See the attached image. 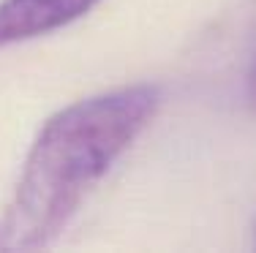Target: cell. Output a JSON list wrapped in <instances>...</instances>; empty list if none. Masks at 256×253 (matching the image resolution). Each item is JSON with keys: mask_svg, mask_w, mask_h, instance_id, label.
<instances>
[{"mask_svg": "<svg viewBox=\"0 0 256 253\" xmlns=\"http://www.w3.org/2000/svg\"><path fill=\"white\" fill-rule=\"evenodd\" d=\"M248 104L256 109V60L251 65V74H248Z\"/></svg>", "mask_w": 256, "mask_h": 253, "instance_id": "3957f363", "label": "cell"}, {"mask_svg": "<svg viewBox=\"0 0 256 253\" xmlns=\"http://www.w3.org/2000/svg\"><path fill=\"white\" fill-rule=\"evenodd\" d=\"M98 0H3L0 3V49L38 38L76 22Z\"/></svg>", "mask_w": 256, "mask_h": 253, "instance_id": "7a4b0ae2", "label": "cell"}, {"mask_svg": "<svg viewBox=\"0 0 256 253\" xmlns=\"http://www.w3.org/2000/svg\"><path fill=\"white\" fill-rule=\"evenodd\" d=\"M161 106L156 84H128L54 112L36 136L0 215V251L46 248Z\"/></svg>", "mask_w": 256, "mask_h": 253, "instance_id": "6da1fadb", "label": "cell"}]
</instances>
